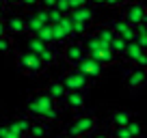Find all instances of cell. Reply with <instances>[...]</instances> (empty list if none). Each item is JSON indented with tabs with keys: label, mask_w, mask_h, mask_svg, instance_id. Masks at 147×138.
<instances>
[{
	"label": "cell",
	"mask_w": 147,
	"mask_h": 138,
	"mask_svg": "<svg viewBox=\"0 0 147 138\" xmlns=\"http://www.w3.org/2000/svg\"><path fill=\"white\" fill-rule=\"evenodd\" d=\"M54 106H59V101H56L48 91H39V93H35V95L28 97L26 112L32 117V119H43Z\"/></svg>",
	"instance_id": "obj_1"
},
{
	"label": "cell",
	"mask_w": 147,
	"mask_h": 138,
	"mask_svg": "<svg viewBox=\"0 0 147 138\" xmlns=\"http://www.w3.org/2000/svg\"><path fill=\"white\" fill-rule=\"evenodd\" d=\"M97 129V119L93 115H78L76 119H71L67 125H65L63 134L65 136H89Z\"/></svg>",
	"instance_id": "obj_2"
},
{
	"label": "cell",
	"mask_w": 147,
	"mask_h": 138,
	"mask_svg": "<svg viewBox=\"0 0 147 138\" xmlns=\"http://www.w3.org/2000/svg\"><path fill=\"white\" fill-rule=\"evenodd\" d=\"M18 69L26 76H39L46 69V63H43L41 54H35V52L26 50L18 54Z\"/></svg>",
	"instance_id": "obj_3"
},
{
	"label": "cell",
	"mask_w": 147,
	"mask_h": 138,
	"mask_svg": "<svg viewBox=\"0 0 147 138\" xmlns=\"http://www.w3.org/2000/svg\"><path fill=\"white\" fill-rule=\"evenodd\" d=\"M87 56H89V52H87V48H84V43L76 41V39H69L63 46V58H65V63L71 65V67H78Z\"/></svg>",
	"instance_id": "obj_4"
},
{
	"label": "cell",
	"mask_w": 147,
	"mask_h": 138,
	"mask_svg": "<svg viewBox=\"0 0 147 138\" xmlns=\"http://www.w3.org/2000/svg\"><path fill=\"white\" fill-rule=\"evenodd\" d=\"M61 80H63V84L67 86V91H87V88L91 86V78L84 76L78 67L65 71V74L61 76Z\"/></svg>",
	"instance_id": "obj_5"
},
{
	"label": "cell",
	"mask_w": 147,
	"mask_h": 138,
	"mask_svg": "<svg viewBox=\"0 0 147 138\" xmlns=\"http://www.w3.org/2000/svg\"><path fill=\"white\" fill-rule=\"evenodd\" d=\"M123 17L128 19L132 26H138V24H147V5L145 2H125L123 5Z\"/></svg>",
	"instance_id": "obj_6"
},
{
	"label": "cell",
	"mask_w": 147,
	"mask_h": 138,
	"mask_svg": "<svg viewBox=\"0 0 147 138\" xmlns=\"http://www.w3.org/2000/svg\"><path fill=\"white\" fill-rule=\"evenodd\" d=\"M125 78V84H128V88H132V91H136V88H145L147 86V67H138V65H134L132 69H128L123 74Z\"/></svg>",
	"instance_id": "obj_7"
},
{
	"label": "cell",
	"mask_w": 147,
	"mask_h": 138,
	"mask_svg": "<svg viewBox=\"0 0 147 138\" xmlns=\"http://www.w3.org/2000/svg\"><path fill=\"white\" fill-rule=\"evenodd\" d=\"M78 69L82 71L84 76H89V78H91V82H93V80H100L102 74H104V65H102L100 60H95L93 56H87V58L78 65Z\"/></svg>",
	"instance_id": "obj_8"
},
{
	"label": "cell",
	"mask_w": 147,
	"mask_h": 138,
	"mask_svg": "<svg viewBox=\"0 0 147 138\" xmlns=\"http://www.w3.org/2000/svg\"><path fill=\"white\" fill-rule=\"evenodd\" d=\"M89 56H93L95 60H100V63L104 65V67H106V65H113V63H117V60L121 58V56L117 54L115 50H113V46H100L97 50H93Z\"/></svg>",
	"instance_id": "obj_9"
},
{
	"label": "cell",
	"mask_w": 147,
	"mask_h": 138,
	"mask_svg": "<svg viewBox=\"0 0 147 138\" xmlns=\"http://www.w3.org/2000/svg\"><path fill=\"white\" fill-rule=\"evenodd\" d=\"M87 91H67V97H65V106L69 108V110L74 112H80L84 108V104H87V95H84Z\"/></svg>",
	"instance_id": "obj_10"
},
{
	"label": "cell",
	"mask_w": 147,
	"mask_h": 138,
	"mask_svg": "<svg viewBox=\"0 0 147 138\" xmlns=\"http://www.w3.org/2000/svg\"><path fill=\"white\" fill-rule=\"evenodd\" d=\"M7 22V30H9V35H24L26 32V15H9V17L5 19Z\"/></svg>",
	"instance_id": "obj_11"
},
{
	"label": "cell",
	"mask_w": 147,
	"mask_h": 138,
	"mask_svg": "<svg viewBox=\"0 0 147 138\" xmlns=\"http://www.w3.org/2000/svg\"><path fill=\"white\" fill-rule=\"evenodd\" d=\"M46 91L50 93V95L54 97V99L59 101V104H63V101H65V97H67V86L63 84V80H52V82H48Z\"/></svg>",
	"instance_id": "obj_12"
},
{
	"label": "cell",
	"mask_w": 147,
	"mask_h": 138,
	"mask_svg": "<svg viewBox=\"0 0 147 138\" xmlns=\"http://www.w3.org/2000/svg\"><path fill=\"white\" fill-rule=\"evenodd\" d=\"M46 24H48V22H43V19L39 17V13H37V11H32V13L26 15V32H28V35H37V32L46 26Z\"/></svg>",
	"instance_id": "obj_13"
},
{
	"label": "cell",
	"mask_w": 147,
	"mask_h": 138,
	"mask_svg": "<svg viewBox=\"0 0 147 138\" xmlns=\"http://www.w3.org/2000/svg\"><path fill=\"white\" fill-rule=\"evenodd\" d=\"M130 121H132V112H128V110H115L108 117L110 127H121V125H128Z\"/></svg>",
	"instance_id": "obj_14"
},
{
	"label": "cell",
	"mask_w": 147,
	"mask_h": 138,
	"mask_svg": "<svg viewBox=\"0 0 147 138\" xmlns=\"http://www.w3.org/2000/svg\"><path fill=\"white\" fill-rule=\"evenodd\" d=\"M71 19H78V22H93V17H95V13H93L91 5H84V7H78V9H74L71 13Z\"/></svg>",
	"instance_id": "obj_15"
},
{
	"label": "cell",
	"mask_w": 147,
	"mask_h": 138,
	"mask_svg": "<svg viewBox=\"0 0 147 138\" xmlns=\"http://www.w3.org/2000/svg\"><path fill=\"white\" fill-rule=\"evenodd\" d=\"M143 52H145V50H143V48L136 43V39H134V41H128V48H125V52H123V56H121V58L134 65V63H136V58L143 54Z\"/></svg>",
	"instance_id": "obj_16"
},
{
	"label": "cell",
	"mask_w": 147,
	"mask_h": 138,
	"mask_svg": "<svg viewBox=\"0 0 147 138\" xmlns=\"http://www.w3.org/2000/svg\"><path fill=\"white\" fill-rule=\"evenodd\" d=\"M93 32L97 35V39H100V41L104 43V46H110V43H113V39H115V35H117V32L113 30V28H110L108 24H106V26H97Z\"/></svg>",
	"instance_id": "obj_17"
},
{
	"label": "cell",
	"mask_w": 147,
	"mask_h": 138,
	"mask_svg": "<svg viewBox=\"0 0 147 138\" xmlns=\"http://www.w3.org/2000/svg\"><path fill=\"white\" fill-rule=\"evenodd\" d=\"M46 48H48V43L43 41V39H39L37 35H30V37H28V41H26V50L35 52V54H41Z\"/></svg>",
	"instance_id": "obj_18"
},
{
	"label": "cell",
	"mask_w": 147,
	"mask_h": 138,
	"mask_svg": "<svg viewBox=\"0 0 147 138\" xmlns=\"http://www.w3.org/2000/svg\"><path fill=\"white\" fill-rule=\"evenodd\" d=\"M46 134H48V121H43V119H32L30 134H28V136H46Z\"/></svg>",
	"instance_id": "obj_19"
},
{
	"label": "cell",
	"mask_w": 147,
	"mask_h": 138,
	"mask_svg": "<svg viewBox=\"0 0 147 138\" xmlns=\"http://www.w3.org/2000/svg\"><path fill=\"white\" fill-rule=\"evenodd\" d=\"M41 58H43V63H46V67H50V65H54L56 60H59V52H56L54 43H52V46H48L46 50L41 52Z\"/></svg>",
	"instance_id": "obj_20"
},
{
	"label": "cell",
	"mask_w": 147,
	"mask_h": 138,
	"mask_svg": "<svg viewBox=\"0 0 147 138\" xmlns=\"http://www.w3.org/2000/svg\"><path fill=\"white\" fill-rule=\"evenodd\" d=\"M37 37H39V39H43V41H46L48 46H52V43H54V30H52V22H48L46 26L41 28V30L37 32Z\"/></svg>",
	"instance_id": "obj_21"
},
{
	"label": "cell",
	"mask_w": 147,
	"mask_h": 138,
	"mask_svg": "<svg viewBox=\"0 0 147 138\" xmlns=\"http://www.w3.org/2000/svg\"><path fill=\"white\" fill-rule=\"evenodd\" d=\"M113 50L117 52L119 56H123V52H125V48H128V39H123L121 35H115V39H113Z\"/></svg>",
	"instance_id": "obj_22"
},
{
	"label": "cell",
	"mask_w": 147,
	"mask_h": 138,
	"mask_svg": "<svg viewBox=\"0 0 147 138\" xmlns=\"http://www.w3.org/2000/svg\"><path fill=\"white\" fill-rule=\"evenodd\" d=\"M15 121H18V125L24 129V134L28 136V134H30V125H32V117H30V115H28V117H26V115H20Z\"/></svg>",
	"instance_id": "obj_23"
},
{
	"label": "cell",
	"mask_w": 147,
	"mask_h": 138,
	"mask_svg": "<svg viewBox=\"0 0 147 138\" xmlns=\"http://www.w3.org/2000/svg\"><path fill=\"white\" fill-rule=\"evenodd\" d=\"M11 50H13V43H11V37L2 35V37H0V54H9Z\"/></svg>",
	"instance_id": "obj_24"
},
{
	"label": "cell",
	"mask_w": 147,
	"mask_h": 138,
	"mask_svg": "<svg viewBox=\"0 0 147 138\" xmlns=\"http://www.w3.org/2000/svg\"><path fill=\"white\" fill-rule=\"evenodd\" d=\"M9 129H11V138H22V136H26V134H24V129L18 125V121H9Z\"/></svg>",
	"instance_id": "obj_25"
},
{
	"label": "cell",
	"mask_w": 147,
	"mask_h": 138,
	"mask_svg": "<svg viewBox=\"0 0 147 138\" xmlns=\"http://www.w3.org/2000/svg\"><path fill=\"white\" fill-rule=\"evenodd\" d=\"M113 136H117V138H132V134H130L128 125H121V127H113Z\"/></svg>",
	"instance_id": "obj_26"
},
{
	"label": "cell",
	"mask_w": 147,
	"mask_h": 138,
	"mask_svg": "<svg viewBox=\"0 0 147 138\" xmlns=\"http://www.w3.org/2000/svg\"><path fill=\"white\" fill-rule=\"evenodd\" d=\"M128 129H130V134H132V136H141V134H143V125L138 123V121H134V119L128 123Z\"/></svg>",
	"instance_id": "obj_27"
},
{
	"label": "cell",
	"mask_w": 147,
	"mask_h": 138,
	"mask_svg": "<svg viewBox=\"0 0 147 138\" xmlns=\"http://www.w3.org/2000/svg\"><path fill=\"white\" fill-rule=\"evenodd\" d=\"M56 9H59L61 13L69 15L71 13V2H69V0H59V2H56Z\"/></svg>",
	"instance_id": "obj_28"
},
{
	"label": "cell",
	"mask_w": 147,
	"mask_h": 138,
	"mask_svg": "<svg viewBox=\"0 0 147 138\" xmlns=\"http://www.w3.org/2000/svg\"><path fill=\"white\" fill-rule=\"evenodd\" d=\"M48 11H50V22H52V24L61 22V19H63V15H65V13H61L56 7H54V9H48Z\"/></svg>",
	"instance_id": "obj_29"
},
{
	"label": "cell",
	"mask_w": 147,
	"mask_h": 138,
	"mask_svg": "<svg viewBox=\"0 0 147 138\" xmlns=\"http://www.w3.org/2000/svg\"><path fill=\"white\" fill-rule=\"evenodd\" d=\"M0 138H11V129H9V123H2V125H0Z\"/></svg>",
	"instance_id": "obj_30"
},
{
	"label": "cell",
	"mask_w": 147,
	"mask_h": 138,
	"mask_svg": "<svg viewBox=\"0 0 147 138\" xmlns=\"http://www.w3.org/2000/svg\"><path fill=\"white\" fill-rule=\"evenodd\" d=\"M56 2H59V0H39V7H43V9H54Z\"/></svg>",
	"instance_id": "obj_31"
},
{
	"label": "cell",
	"mask_w": 147,
	"mask_h": 138,
	"mask_svg": "<svg viewBox=\"0 0 147 138\" xmlns=\"http://www.w3.org/2000/svg\"><path fill=\"white\" fill-rule=\"evenodd\" d=\"M134 65H138V67H147V50L136 58V63H134Z\"/></svg>",
	"instance_id": "obj_32"
},
{
	"label": "cell",
	"mask_w": 147,
	"mask_h": 138,
	"mask_svg": "<svg viewBox=\"0 0 147 138\" xmlns=\"http://www.w3.org/2000/svg\"><path fill=\"white\" fill-rule=\"evenodd\" d=\"M128 0H106V7H123Z\"/></svg>",
	"instance_id": "obj_33"
},
{
	"label": "cell",
	"mask_w": 147,
	"mask_h": 138,
	"mask_svg": "<svg viewBox=\"0 0 147 138\" xmlns=\"http://www.w3.org/2000/svg\"><path fill=\"white\" fill-rule=\"evenodd\" d=\"M7 19V17H5ZM5 19H0V37H2V35H9V30H7V22Z\"/></svg>",
	"instance_id": "obj_34"
},
{
	"label": "cell",
	"mask_w": 147,
	"mask_h": 138,
	"mask_svg": "<svg viewBox=\"0 0 147 138\" xmlns=\"http://www.w3.org/2000/svg\"><path fill=\"white\" fill-rule=\"evenodd\" d=\"M91 7H106V0H89Z\"/></svg>",
	"instance_id": "obj_35"
},
{
	"label": "cell",
	"mask_w": 147,
	"mask_h": 138,
	"mask_svg": "<svg viewBox=\"0 0 147 138\" xmlns=\"http://www.w3.org/2000/svg\"><path fill=\"white\" fill-rule=\"evenodd\" d=\"M22 5L24 7H35V5H39V0H22Z\"/></svg>",
	"instance_id": "obj_36"
},
{
	"label": "cell",
	"mask_w": 147,
	"mask_h": 138,
	"mask_svg": "<svg viewBox=\"0 0 147 138\" xmlns=\"http://www.w3.org/2000/svg\"><path fill=\"white\" fill-rule=\"evenodd\" d=\"M7 2V7H20L22 5V0H5Z\"/></svg>",
	"instance_id": "obj_37"
},
{
	"label": "cell",
	"mask_w": 147,
	"mask_h": 138,
	"mask_svg": "<svg viewBox=\"0 0 147 138\" xmlns=\"http://www.w3.org/2000/svg\"><path fill=\"white\" fill-rule=\"evenodd\" d=\"M5 11H7V9H0V19H5V17H7V15H5Z\"/></svg>",
	"instance_id": "obj_38"
},
{
	"label": "cell",
	"mask_w": 147,
	"mask_h": 138,
	"mask_svg": "<svg viewBox=\"0 0 147 138\" xmlns=\"http://www.w3.org/2000/svg\"><path fill=\"white\" fill-rule=\"evenodd\" d=\"M0 9H7V2H5V0H0Z\"/></svg>",
	"instance_id": "obj_39"
}]
</instances>
